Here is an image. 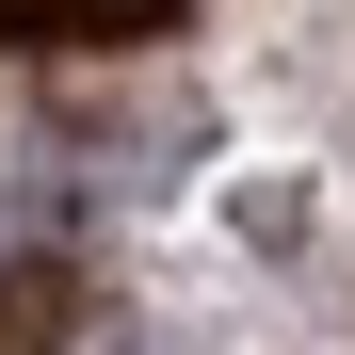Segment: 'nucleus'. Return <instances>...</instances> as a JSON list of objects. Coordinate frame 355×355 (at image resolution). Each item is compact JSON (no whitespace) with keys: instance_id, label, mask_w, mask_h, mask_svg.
<instances>
[{"instance_id":"nucleus-1","label":"nucleus","mask_w":355,"mask_h":355,"mask_svg":"<svg viewBox=\"0 0 355 355\" xmlns=\"http://www.w3.org/2000/svg\"><path fill=\"white\" fill-rule=\"evenodd\" d=\"M49 323H65V275H0V355H49Z\"/></svg>"},{"instance_id":"nucleus-2","label":"nucleus","mask_w":355,"mask_h":355,"mask_svg":"<svg viewBox=\"0 0 355 355\" xmlns=\"http://www.w3.org/2000/svg\"><path fill=\"white\" fill-rule=\"evenodd\" d=\"M81 17V0H0V33H65Z\"/></svg>"},{"instance_id":"nucleus-3","label":"nucleus","mask_w":355,"mask_h":355,"mask_svg":"<svg viewBox=\"0 0 355 355\" xmlns=\"http://www.w3.org/2000/svg\"><path fill=\"white\" fill-rule=\"evenodd\" d=\"M113 17H146V0H113Z\"/></svg>"}]
</instances>
